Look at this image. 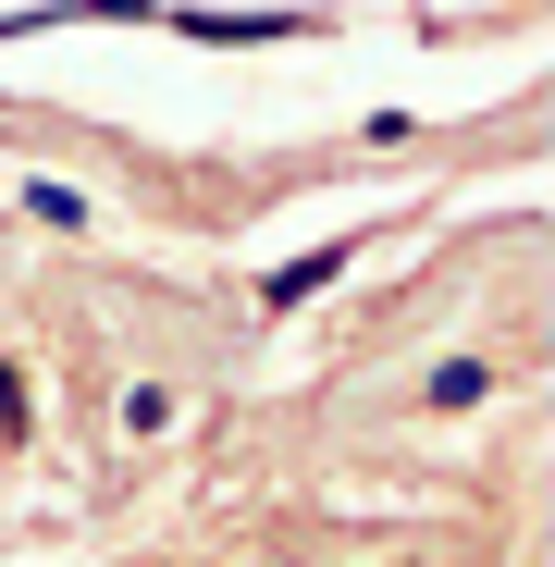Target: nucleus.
<instances>
[{"instance_id":"nucleus-1","label":"nucleus","mask_w":555,"mask_h":567,"mask_svg":"<svg viewBox=\"0 0 555 567\" xmlns=\"http://www.w3.org/2000/svg\"><path fill=\"white\" fill-rule=\"evenodd\" d=\"M333 259H346V247H321V259H285V271L259 284V309H297V297H321V284H333Z\"/></svg>"},{"instance_id":"nucleus-2","label":"nucleus","mask_w":555,"mask_h":567,"mask_svg":"<svg viewBox=\"0 0 555 567\" xmlns=\"http://www.w3.org/2000/svg\"><path fill=\"white\" fill-rule=\"evenodd\" d=\"M482 383H494V370H482V358H444V370H432V408H470Z\"/></svg>"}]
</instances>
